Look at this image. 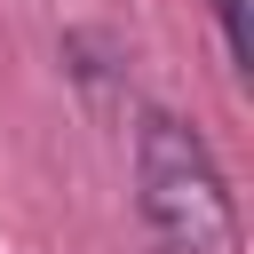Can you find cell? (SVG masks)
I'll use <instances>...</instances> for the list:
<instances>
[{
  "mask_svg": "<svg viewBox=\"0 0 254 254\" xmlns=\"http://www.w3.org/2000/svg\"><path fill=\"white\" fill-rule=\"evenodd\" d=\"M214 24H222V56H230V71H246V64H254V48H246V0H214Z\"/></svg>",
  "mask_w": 254,
  "mask_h": 254,
  "instance_id": "obj_2",
  "label": "cell"
},
{
  "mask_svg": "<svg viewBox=\"0 0 254 254\" xmlns=\"http://www.w3.org/2000/svg\"><path fill=\"white\" fill-rule=\"evenodd\" d=\"M135 214L151 254H238V206L198 127L175 111L135 119Z\"/></svg>",
  "mask_w": 254,
  "mask_h": 254,
  "instance_id": "obj_1",
  "label": "cell"
}]
</instances>
